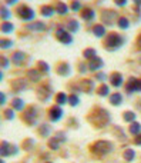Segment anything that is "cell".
<instances>
[{
  "label": "cell",
  "mask_w": 141,
  "mask_h": 163,
  "mask_svg": "<svg viewBox=\"0 0 141 163\" xmlns=\"http://www.w3.org/2000/svg\"><path fill=\"white\" fill-rule=\"evenodd\" d=\"M111 150V144L107 142H98L94 146V152L96 153H107Z\"/></svg>",
  "instance_id": "obj_1"
},
{
  "label": "cell",
  "mask_w": 141,
  "mask_h": 163,
  "mask_svg": "<svg viewBox=\"0 0 141 163\" xmlns=\"http://www.w3.org/2000/svg\"><path fill=\"white\" fill-rule=\"evenodd\" d=\"M60 116H61V110H60L59 107H54V109H53V112H51V119L57 120Z\"/></svg>",
  "instance_id": "obj_2"
},
{
  "label": "cell",
  "mask_w": 141,
  "mask_h": 163,
  "mask_svg": "<svg viewBox=\"0 0 141 163\" xmlns=\"http://www.w3.org/2000/svg\"><path fill=\"white\" fill-rule=\"evenodd\" d=\"M124 157H125L127 160H131V159L134 157V152H133V150H127L125 154H124Z\"/></svg>",
  "instance_id": "obj_3"
},
{
  "label": "cell",
  "mask_w": 141,
  "mask_h": 163,
  "mask_svg": "<svg viewBox=\"0 0 141 163\" xmlns=\"http://www.w3.org/2000/svg\"><path fill=\"white\" fill-rule=\"evenodd\" d=\"M131 132L133 133H138L140 132V125H133L131 126Z\"/></svg>",
  "instance_id": "obj_4"
},
{
  "label": "cell",
  "mask_w": 141,
  "mask_h": 163,
  "mask_svg": "<svg viewBox=\"0 0 141 163\" xmlns=\"http://www.w3.org/2000/svg\"><path fill=\"white\" fill-rule=\"evenodd\" d=\"M124 117H125L127 120H133V119H134V115H133V113H125V115H124Z\"/></svg>",
  "instance_id": "obj_5"
},
{
  "label": "cell",
  "mask_w": 141,
  "mask_h": 163,
  "mask_svg": "<svg viewBox=\"0 0 141 163\" xmlns=\"http://www.w3.org/2000/svg\"><path fill=\"white\" fill-rule=\"evenodd\" d=\"M111 102H113V103H120L118 95H114V98H111Z\"/></svg>",
  "instance_id": "obj_6"
},
{
  "label": "cell",
  "mask_w": 141,
  "mask_h": 163,
  "mask_svg": "<svg viewBox=\"0 0 141 163\" xmlns=\"http://www.w3.org/2000/svg\"><path fill=\"white\" fill-rule=\"evenodd\" d=\"M14 106H16V109H22V102H20V100H16V102H14Z\"/></svg>",
  "instance_id": "obj_7"
},
{
  "label": "cell",
  "mask_w": 141,
  "mask_h": 163,
  "mask_svg": "<svg viewBox=\"0 0 141 163\" xmlns=\"http://www.w3.org/2000/svg\"><path fill=\"white\" fill-rule=\"evenodd\" d=\"M70 102H71L73 105H76V103H77V99L76 98H71V99H70Z\"/></svg>",
  "instance_id": "obj_8"
},
{
  "label": "cell",
  "mask_w": 141,
  "mask_h": 163,
  "mask_svg": "<svg viewBox=\"0 0 141 163\" xmlns=\"http://www.w3.org/2000/svg\"><path fill=\"white\" fill-rule=\"evenodd\" d=\"M135 143H141V137H138V139L135 140Z\"/></svg>",
  "instance_id": "obj_9"
}]
</instances>
